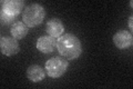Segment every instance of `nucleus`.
<instances>
[{
  "instance_id": "5",
  "label": "nucleus",
  "mask_w": 133,
  "mask_h": 89,
  "mask_svg": "<svg viewBox=\"0 0 133 89\" xmlns=\"http://www.w3.org/2000/svg\"><path fill=\"white\" fill-rule=\"evenodd\" d=\"M113 44L119 49H127L131 47L133 44V37L131 31L128 30H120L114 33L113 36Z\"/></svg>"
},
{
  "instance_id": "6",
  "label": "nucleus",
  "mask_w": 133,
  "mask_h": 89,
  "mask_svg": "<svg viewBox=\"0 0 133 89\" xmlns=\"http://www.w3.org/2000/svg\"><path fill=\"white\" fill-rule=\"evenodd\" d=\"M24 2L21 0H5L1 2V11L16 17L21 14Z\"/></svg>"
},
{
  "instance_id": "12",
  "label": "nucleus",
  "mask_w": 133,
  "mask_h": 89,
  "mask_svg": "<svg viewBox=\"0 0 133 89\" xmlns=\"http://www.w3.org/2000/svg\"><path fill=\"white\" fill-rule=\"evenodd\" d=\"M129 28H130L131 31L133 30V17L132 16H130V18H129Z\"/></svg>"
},
{
  "instance_id": "8",
  "label": "nucleus",
  "mask_w": 133,
  "mask_h": 89,
  "mask_svg": "<svg viewBox=\"0 0 133 89\" xmlns=\"http://www.w3.org/2000/svg\"><path fill=\"white\" fill-rule=\"evenodd\" d=\"M45 31H47L48 36H51L53 38H58V37H61V35L63 33L64 26L60 19L52 18L45 25Z\"/></svg>"
},
{
  "instance_id": "7",
  "label": "nucleus",
  "mask_w": 133,
  "mask_h": 89,
  "mask_svg": "<svg viewBox=\"0 0 133 89\" xmlns=\"http://www.w3.org/2000/svg\"><path fill=\"white\" fill-rule=\"evenodd\" d=\"M57 48V39L51 36H42L37 40V49L42 54H50Z\"/></svg>"
},
{
  "instance_id": "2",
  "label": "nucleus",
  "mask_w": 133,
  "mask_h": 89,
  "mask_svg": "<svg viewBox=\"0 0 133 89\" xmlns=\"http://www.w3.org/2000/svg\"><path fill=\"white\" fill-rule=\"evenodd\" d=\"M45 17V10L40 3H31L22 11V20L29 28L37 27Z\"/></svg>"
},
{
  "instance_id": "3",
  "label": "nucleus",
  "mask_w": 133,
  "mask_h": 89,
  "mask_svg": "<svg viewBox=\"0 0 133 89\" xmlns=\"http://www.w3.org/2000/svg\"><path fill=\"white\" fill-rule=\"evenodd\" d=\"M69 62L63 57H52L45 62V73L51 78H59L65 74Z\"/></svg>"
},
{
  "instance_id": "1",
  "label": "nucleus",
  "mask_w": 133,
  "mask_h": 89,
  "mask_svg": "<svg viewBox=\"0 0 133 89\" xmlns=\"http://www.w3.org/2000/svg\"><path fill=\"white\" fill-rule=\"evenodd\" d=\"M57 49L59 54L66 60L77 59L82 54L81 41L73 33H65V35L58 38Z\"/></svg>"
},
{
  "instance_id": "4",
  "label": "nucleus",
  "mask_w": 133,
  "mask_h": 89,
  "mask_svg": "<svg viewBox=\"0 0 133 89\" xmlns=\"http://www.w3.org/2000/svg\"><path fill=\"white\" fill-rule=\"evenodd\" d=\"M0 48L5 56L11 57L20 51V46L17 39L14 37H2L0 39Z\"/></svg>"
},
{
  "instance_id": "11",
  "label": "nucleus",
  "mask_w": 133,
  "mask_h": 89,
  "mask_svg": "<svg viewBox=\"0 0 133 89\" xmlns=\"http://www.w3.org/2000/svg\"><path fill=\"white\" fill-rule=\"evenodd\" d=\"M0 19H1V23L2 25H10V23H12L15 21V17L1 11L0 12Z\"/></svg>"
},
{
  "instance_id": "10",
  "label": "nucleus",
  "mask_w": 133,
  "mask_h": 89,
  "mask_svg": "<svg viewBox=\"0 0 133 89\" xmlns=\"http://www.w3.org/2000/svg\"><path fill=\"white\" fill-rule=\"evenodd\" d=\"M28 31H29V27L24 22H22V21H16V22L11 25V28H10L11 36L17 40L24 38L28 35Z\"/></svg>"
},
{
  "instance_id": "9",
  "label": "nucleus",
  "mask_w": 133,
  "mask_h": 89,
  "mask_svg": "<svg viewBox=\"0 0 133 89\" xmlns=\"http://www.w3.org/2000/svg\"><path fill=\"white\" fill-rule=\"evenodd\" d=\"M45 74L47 73L39 65H31L27 69V77L29 80H31L33 82H39L41 80H43Z\"/></svg>"
}]
</instances>
